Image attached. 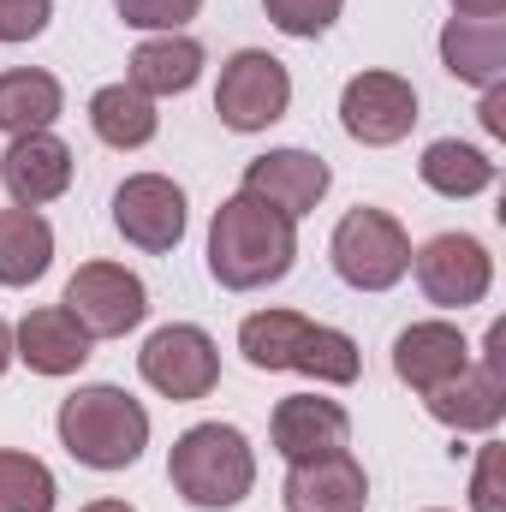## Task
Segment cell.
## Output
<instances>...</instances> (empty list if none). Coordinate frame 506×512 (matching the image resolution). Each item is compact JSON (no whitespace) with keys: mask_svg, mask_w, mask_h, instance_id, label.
<instances>
[{"mask_svg":"<svg viewBox=\"0 0 506 512\" xmlns=\"http://www.w3.org/2000/svg\"><path fill=\"white\" fill-rule=\"evenodd\" d=\"M298 262V221L268 209L251 191H233L209 221V274L227 292H256L286 280Z\"/></svg>","mask_w":506,"mask_h":512,"instance_id":"obj_1","label":"cell"},{"mask_svg":"<svg viewBox=\"0 0 506 512\" xmlns=\"http://www.w3.org/2000/svg\"><path fill=\"white\" fill-rule=\"evenodd\" d=\"M239 352L251 370H298L328 387H352L364 370V352L352 334L322 328L298 310H256L239 322Z\"/></svg>","mask_w":506,"mask_h":512,"instance_id":"obj_2","label":"cell"},{"mask_svg":"<svg viewBox=\"0 0 506 512\" xmlns=\"http://www.w3.org/2000/svg\"><path fill=\"white\" fill-rule=\"evenodd\" d=\"M54 429H60V447L78 465H90V471H126V465L143 459V447H149V411L114 382L66 393Z\"/></svg>","mask_w":506,"mask_h":512,"instance_id":"obj_3","label":"cell"},{"mask_svg":"<svg viewBox=\"0 0 506 512\" xmlns=\"http://www.w3.org/2000/svg\"><path fill=\"white\" fill-rule=\"evenodd\" d=\"M167 477H173V495L185 507L227 512L256 489V453H251V441H245V429H233V423H197V429H185L173 441Z\"/></svg>","mask_w":506,"mask_h":512,"instance_id":"obj_4","label":"cell"},{"mask_svg":"<svg viewBox=\"0 0 506 512\" xmlns=\"http://www.w3.org/2000/svg\"><path fill=\"white\" fill-rule=\"evenodd\" d=\"M328 256H334V274L352 286V292H387L411 274V239L405 227L387 215V209H346L334 239H328Z\"/></svg>","mask_w":506,"mask_h":512,"instance_id":"obj_5","label":"cell"},{"mask_svg":"<svg viewBox=\"0 0 506 512\" xmlns=\"http://www.w3.org/2000/svg\"><path fill=\"white\" fill-rule=\"evenodd\" d=\"M137 370H143V382L155 387L161 399L191 405V399H209L215 393V382H221V352H215V340L197 322H167V328H155L143 340Z\"/></svg>","mask_w":506,"mask_h":512,"instance_id":"obj_6","label":"cell"},{"mask_svg":"<svg viewBox=\"0 0 506 512\" xmlns=\"http://www.w3.org/2000/svg\"><path fill=\"white\" fill-rule=\"evenodd\" d=\"M292 108V72L268 54V48H239L227 66H221V84H215V114L227 131H268L274 120H286Z\"/></svg>","mask_w":506,"mask_h":512,"instance_id":"obj_7","label":"cell"},{"mask_svg":"<svg viewBox=\"0 0 506 512\" xmlns=\"http://www.w3.org/2000/svg\"><path fill=\"white\" fill-rule=\"evenodd\" d=\"M60 304L78 316V328L90 340H120V334H131L149 316V292H143V280L131 274L126 262H84L66 280Z\"/></svg>","mask_w":506,"mask_h":512,"instance_id":"obj_8","label":"cell"},{"mask_svg":"<svg viewBox=\"0 0 506 512\" xmlns=\"http://www.w3.org/2000/svg\"><path fill=\"white\" fill-rule=\"evenodd\" d=\"M411 268H417L423 298L441 310H471L495 286V256L471 233H435L423 251H411Z\"/></svg>","mask_w":506,"mask_h":512,"instance_id":"obj_9","label":"cell"},{"mask_svg":"<svg viewBox=\"0 0 506 512\" xmlns=\"http://www.w3.org/2000/svg\"><path fill=\"white\" fill-rule=\"evenodd\" d=\"M340 126H346V137H358L370 149H387V143L411 137V126H417V90L399 72H358L340 90Z\"/></svg>","mask_w":506,"mask_h":512,"instance_id":"obj_10","label":"cell"},{"mask_svg":"<svg viewBox=\"0 0 506 512\" xmlns=\"http://www.w3.org/2000/svg\"><path fill=\"white\" fill-rule=\"evenodd\" d=\"M185 191L167 179V173H131L126 185L114 191V227L120 239L137 251H173L185 239Z\"/></svg>","mask_w":506,"mask_h":512,"instance_id":"obj_11","label":"cell"},{"mask_svg":"<svg viewBox=\"0 0 506 512\" xmlns=\"http://www.w3.org/2000/svg\"><path fill=\"white\" fill-rule=\"evenodd\" d=\"M501 346H506V328L495 322L489 328V358L483 364H471L465 376H453L447 387H435V393H423V405H429V417L435 423H447V429H459V435H477V429H495L506 417V376H501Z\"/></svg>","mask_w":506,"mask_h":512,"instance_id":"obj_12","label":"cell"},{"mask_svg":"<svg viewBox=\"0 0 506 512\" xmlns=\"http://www.w3.org/2000/svg\"><path fill=\"white\" fill-rule=\"evenodd\" d=\"M268 435H274V453H280L286 465H304V459H328V453H340V447L352 441V417H346L340 399L292 393V399L274 405Z\"/></svg>","mask_w":506,"mask_h":512,"instance_id":"obj_13","label":"cell"},{"mask_svg":"<svg viewBox=\"0 0 506 512\" xmlns=\"http://www.w3.org/2000/svg\"><path fill=\"white\" fill-rule=\"evenodd\" d=\"M328 185H334V173H328V161L322 155H310V149H268V155H256L251 167H245V191L262 197L268 209H280V215H310L322 197H328Z\"/></svg>","mask_w":506,"mask_h":512,"instance_id":"obj_14","label":"cell"},{"mask_svg":"<svg viewBox=\"0 0 506 512\" xmlns=\"http://www.w3.org/2000/svg\"><path fill=\"white\" fill-rule=\"evenodd\" d=\"M0 179H6V191H12L18 209H42V203L66 197V185H72V149L54 131H24V137L6 143Z\"/></svg>","mask_w":506,"mask_h":512,"instance_id":"obj_15","label":"cell"},{"mask_svg":"<svg viewBox=\"0 0 506 512\" xmlns=\"http://www.w3.org/2000/svg\"><path fill=\"white\" fill-rule=\"evenodd\" d=\"M465 370H471V340L453 322H411L393 340V376L417 393H435Z\"/></svg>","mask_w":506,"mask_h":512,"instance_id":"obj_16","label":"cell"},{"mask_svg":"<svg viewBox=\"0 0 506 512\" xmlns=\"http://www.w3.org/2000/svg\"><path fill=\"white\" fill-rule=\"evenodd\" d=\"M90 346H96V340L78 328V316H72L66 304H42V310H30V316L12 328V358L30 364L36 376H72V370H84Z\"/></svg>","mask_w":506,"mask_h":512,"instance_id":"obj_17","label":"cell"},{"mask_svg":"<svg viewBox=\"0 0 506 512\" xmlns=\"http://www.w3.org/2000/svg\"><path fill=\"white\" fill-rule=\"evenodd\" d=\"M280 501H286V512H364L370 477H364V465L340 447V453H328V459L292 465Z\"/></svg>","mask_w":506,"mask_h":512,"instance_id":"obj_18","label":"cell"},{"mask_svg":"<svg viewBox=\"0 0 506 512\" xmlns=\"http://www.w3.org/2000/svg\"><path fill=\"white\" fill-rule=\"evenodd\" d=\"M441 66L459 84L495 90L506 78V18H447V30H441Z\"/></svg>","mask_w":506,"mask_h":512,"instance_id":"obj_19","label":"cell"},{"mask_svg":"<svg viewBox=\"0 0 506 512\" xmlns=\"http://www.w3.org/2000/svg\"><path fill=\"white\" fill-rule=\"evenodd\" d=\"M197 78H203V42L179 36V30H173V36H149V42L131 48L126 84L143 90L149 102H155V96H185Z\"/></svg>","mask_w":506,"mask_h":512,"instance_id":"obj_20","label":"cell"},{"mask_svg":"<svg viewBox=\"0 0 506 512\" xmlns=\"http://www.w3.org/2000/svg\"><path fill=\"white\" fill-rule=\"evenodd\" d=\"M66 108V90L54 72H36V66H12L0 72V131L6 137H24V131H48Z\"/></svg>","mask_w":506,"mask_h":512,"instance_id":"obj_21","label":"cell"},{"mask_svg":"<svg viewBox=\"0 0 506 512\" xmlns=\"http://www.w3.org/2000/svg\"><path fill=\"white\" fill-rule=\"evenodd\" d=\"M417 173H423V185H429L435 197H453V203L483 197V191L495 185V161H489L477 143H459V137H435V143L423 149Z\"/></svg>","mask_w":506,"mask_h":512,"instance_id":"obj_22","label":"cell"},{"mask_svg":"<svg viewBox=\"0 0 506 512\" xmlns=\"http://www.w3.org/2000/svg\"><path fill=\"white\" fill-rule=\"evenodd\" d=\"M54 262V227L36 209H0V286H30Z\"/></svg>","mask_w":506,"mask_h":512,"instance_id":"obj_23","label":"cell"},{"mask_svg":"<svg viewBox=\"0 0 506 512\" xmlns=\"http://www.w3.org/2000/svg\"><path fill=\"white\" fill-rule=\"evenodd\" d=\"M161 126V114H155V102L143 96V90H131V84H102L96 96H90V131L108 143V149H143L149 137Z\"/></svg>","mask_w":506,"mask_h":512,"instance_id":"obj_24","label":"cell"},{"mask_svg":"<svg viewBox=\"0 0 506 512\" xmlns=\"http://www.w3.org/2000/svg\"><path fill=\"white\" fill-rule=\"evenodd\" d=\"M54 471L36 453L0 447V512H54Z\"/></svg>","mask_w":506,"mask_h":512,"instance_id":"obj_25","label":"cell"},{"mask_svg":"<svg viewBox=\"0 0 506 512\" xmlns=\"http://www.w3.org/2000/svg\"><path fill=\"white\" fill-rule=\"evenodd\" d=\"M340 6H346V0H262L268 24H274L280 36H298V42H316L322 30H334Z\"/></svg>","mask_w":506,"mask_h":512,"instance_id":"obj_26","label":"cell"},{"mask_svg":"<svg viewBox=\"0 0 506 512\" xmlns=\"http://www.w3.org/2000/svg\"><path fill=\"white\" fill-rule=\"evenodd\" d=\"M114 12L126 18L131 30H155V36H173V30H185V24L203 12V0H114Z\"/></svg>","mask_w":506,"mask_h":512,"instance_id":"obj_27","label":"cell"},{"mask_svg":"<svg viewBox=\"0 0 506 512\" xmlns=\"http://www.w3.org/2000/svg\"><path fill=\"white\" fill-rule=\"evenodd\" d=\"M506 447L501 441H489L483 453H477V477H471V507L477 512H506Z\"/></svg>","mask_w":506,"mask_h":512,"instance_id":"obj_28","label":"cell"},{"mask_svg":"<svg viewBox=\"0 0 506 512\" xmlns=\"http://www.w3.org/2000/svg\"><path fill=\"white\" fill-rule=\"evenodd\" d=\"M54 18V0H0V42H30Z\"/></svg>","mask_w":506,"mask_h":512,"instance_id":"obj_29","label":"cell"},{"mask_svg":"<svg viewBox=\"0 0 506 512\" xmlns=\"http://www.w3.org/2000/svg\"><path fill=\"white\" fill-rule=\"evenodd\" d=\"M477 114H483V131H489V137H506V90L501 84L483 90V108H477Z\"/></svg>","mask_w":506,"mask_h":512,"instance_id":"obj_30","label":"cell"},{"mask_svg":"<svg viewBox=\"0 0 506 512\" xmlns=\"http://www.w3.org/2000/svg\"><path fill=\"white\" fill-rule=\"evenodd\" d=\"M453 12H459V18H501L506 0H453Z\"/></svg>","mask_w":506,"mask_h":512,"instance_id":"obj_31","label":"cell"},{"mask_svg":"<svg viewBox=\"0 0 506 512\" xmlns=\"http://www.w3.org/2000/svg\"><path fill=\"white\" fill-rule=\"evenodd\" d=\"M6 364H12V328L0 322V376H6Z\"/></svg>","mask_w":506,"mask_h":512,"instance_id":"obj_32","label":"cell"},{"mask_svg":"<svg viewBox=\"0 0 506 512\" xmlns=\"http://www.w3.org/2000/svg\"><path fill=\"white\" fill-rule=\"evenodd\" d=\"M84 512H137V507H126V501H90Z\"/></svg>","mask_w":506,"mask_h":512,"instance_id":"obj_33","label":"cell"},{"mask_svg":"<svg viewBox=\"0 0 506 512\" xmlns=\"http://www.w3.org/2000/svg\"><path fill=\"white\" fill-rule=\"evenodd\" d=\"M435 512H441V507H435Z\"/></svg>","mask_w":506,"mask_h":512,"instance_id":"obj_34","label":"cell"}]
</instances>
